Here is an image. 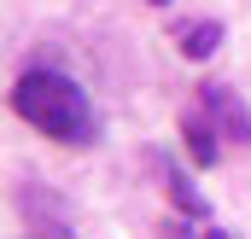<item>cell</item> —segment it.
<instances>
[{
    "label": "cell",
    "mask_w": 251,
    "mask_h": 239,
    "mask_svg": "<svg viewBox=\"0 0 251 239\" xmlns=\"http://www.w3.org/2000/svg\"><path fill=\"white\" fill-rule=\"evenodd\" d=\"M12 111L59 146H94L100 140V111L82 94V82L64 70H47V64H29L12 82Z\"/></svg>",
    "instance_id": "1"
},
{
    "label": "cell",
    "mask_w": 251,
    "mask_h": 239,
    "mask_svg": "<svg viewBox=\"0 0 251 239\" xmlns=\"http://www.w3.org/2000/svg\"><path fill=\"white\" fill-rule=\"evenodd\" d=\"M12 198H18L24 239H76V216H70V204H64L59 187H47V181H24Z\"/></svg>",
    "instance_id": "2"
},
{
    "label": "cell",
    "mask_w": 251,
    "mask_h": 239,
    "mask_svg": "<svg viewBox=\"0 0 251 239\" xmlns=\"http://www.w3.org/2000/svg\"><path fill=\"white\" fill-rule=\"evenodd\" d=\"M193 99L204 105V117L216 122L222 146H251V111H246V99H240L228 82H199V94H193Z\"/></svg>",
    "instance_id": "3"
},
{
    "label": "cell",
    "mask_w": 251,
    "mask_h": 239,
    "mask_svg": "<svg viewBox=\"0 0 251 239\" xmlns=\"http://www.w3.org/2000/svg\"><path fill=\"white\" fill-rule=\"evenodd\" d=\"M146 164H152V175H158V187L170 192V204L187 216V222H210V204H204V192L187 181V169L176 164V158H164L158 146H146Z\"/></svg>",
    "instance_id": "4"
},
{
    "label": "cell",
    "mask_w": 251,
    "mask_h": 239,
    "mask_svg": "<svg viewBox=\"0 0 251 239\" xmlns=\"http://www.w3.org/2000/svg\"><path fill=\"white\" fill-rule=\"evenodd\" d=\"M181 140H187V152H193V164H199V169H216V158H222V134H216V122L204 117V105H199V99H193L187 117H181Z\"/></svg>",
    "instance_id": "5"
},
{
    "label": "cell",
    "mask_w": 251,
    "mask_h": 239,
    "mask_svg": "<svg viewBox=\"0 0 251 239\" xmlns=\"http://www.w3.org/2000/svg\"><path fill=\"white\" fill-rule=\"evenodd\" d=\"M176 47H181V59L204 64L216 47H222V24H216V18H187V24L176 29Z\"/></svg>",
    "instance_id": "6"
},
{
    "label": "cell",
    "mask_w": 251,
    "mask_h": 239,
    "mask_svg": "<svg viewBox=\"0 0 251 239\" xmlns=\"http://www.w3.org/2000/svg\"><path fill=\"white\" fill-rule=\"evenodd\" d=\"M146 6H170V0H146Z\"/></svg>",
    "instance_id": "7"
}]
</instances>
